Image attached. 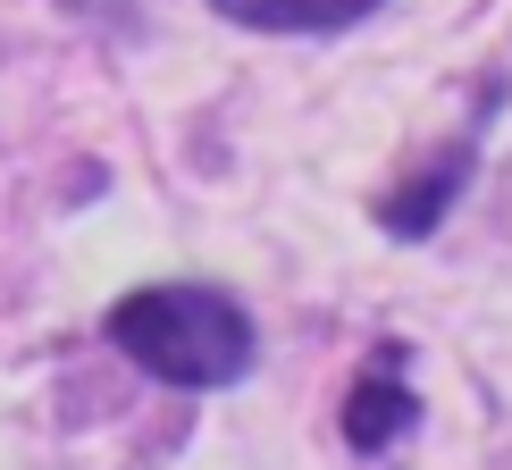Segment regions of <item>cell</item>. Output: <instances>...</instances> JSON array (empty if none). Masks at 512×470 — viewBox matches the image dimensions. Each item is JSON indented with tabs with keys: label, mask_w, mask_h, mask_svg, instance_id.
<instances>
[{
	"label": "cell",
	"mask_w": 512,
	"mask_h": 470,
	"mask_svg": "<svg viewBox=\"0 0 512 470\" xmlns=\"http://www.w3.org/2000/svg\"><path fill=\"white\" fill-rule=\"evenodd\" d=\"M101 336L135 361L152 387H177V395H219L236 387L261 353L252 319L236 294L219 286H194V277H160V286H135L101 311Z\"/></svg>",
	"instance_id": "6da1fadb"
},
{
	"label": "cell",
	"mask_w": 512,
	"mask_h": 470,
	"mask_svg": "<svg viewBox=\"0 0 512 470\" xmlns=\"http://www.w3.org/2000/svg\"><path fill=\"white\" fill-rule=\"evenodd\" d=\"M496 101H504V76H487V84H479V110L462 118V135H454V152L420 160L403 185H387V194L370 202L387 235H403V244H429V235L445 227V210H454V202H462V185L479 177V143H487V118H496Z\"/></svg>",
	"instance_id": "7a4b0ae2"
},
{
	"label": "cell",
	"mask_w": 512,
	"mask_h": 470,
	"mask_svg": "<svg viewBox=\"0 0 512 470\" xmlns=\"http://www.w3.org/2000/svg\"><path fill=\"white\" fill-rule=\"evenodd\" d=\"M336 429H345L353 454H395L403 437L420 429V395H412V353L387 345L370 361V370L353 378V395H345V412H336Z\"/></svg>",
	"instance_id": "3957f363"
},
{
	"label": "cell",
	"mask_w": 512,
	"mask_h": 470,
	"mask_svg": "<svg viewBox=\"0 0 512 470\" xmlns=\"http://www.w3.org/2000/svg\"><path fill=\"white\" fill-rule=\"evenodd\" d=\"M210 9L244 34H353L387 0H210Z\"/></svg>",
	"instance_id": "277c9868"
}]
</instances>
